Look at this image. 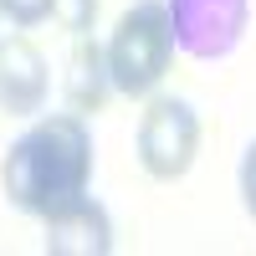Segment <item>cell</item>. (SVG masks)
<instances>
[{
  "label": "cell",
  "instance_id": "1",
  "mask_svg": "<svg viewBox=\"0 0 256 256\" xmlns=\"http://www.w3.org/2000/svg\"><path fill=\"white\" fill-rule=\"evenodd\" d=\"M92 184V134L82 113H46L31 118L6 159H0V190L20 216H36L46 226L52 216L88 200Z\"/></svg>",
  "mask_w": 256,
  "mask_h": 256
},
{
  "label": "cell",
  "instance_id": "6",
  "mask_svg": "<svg viewBox=\"0 0 256 256\" xmlns=\"http://www.w3.org/2000/svg\"><path fill=\"white\" fill-rule=\"evenodd\" d=\"M46 251L52 256H108L113 251V220L98 200H77L72 210L46 220Z\"/></svg>",
  "mask_w": 256,
  "mask_h": 256
},
{
  "label": "cell",
  "instance_id": "10",
  "mask_svg": "<svg viewBox=\"0 0 256 256\" xmlns=\"http://www.w3.org/2000/svg\"><path fill=\"white\" fill-rule=\"evenodd\" d=\"M236 184H241V205H246V216L256 220V138L246 144V154H241V174H236Z\"/></svg>",
  "mask_w": 256,
  "mask_h": 256
},
{
  "label": "cell",
  "instance_id": "4",
  "mask_svg": "<svg viewBox=\"0 0 256 256\" xmlns=\"http://www.w3.org/2000/svg\"><path fill=\"white\" fill-rule=\"evenodd\" d=\"M174 20V46L195 62H220L241 46L251 0H164Z\"/></svg>",
  "mask_w": 256,
  "mask_h": 256
},
{
  "label": "cell",
  "instance_id": "8",
  "mask_svg": "<svg viewBox=\"0 0 256 256\" xmlns=\"http://www.w3.org/2000/svg\"><path fill=\"white\" fill-rule=\"evenodd\" d=\"M56 20L67 36H88L98 20V0H56Z\"/></svg>",
  "mask_w": 256,
  "mask_h": 256
},
{
  "label": "cell",
  "instance_id": "3",
  "mask_svg": "<svg viewBox=\"0 0 256 256\" xmlns=\"http://www.w3.org/2000/svg\"><path fill=\"white\" fill-rule=\"evenodd\" d=\"M200 154V118L184 98H148L138 118V164L148 180L174 184L190 174V164Z\"/></svg>",
  "mask_w": 256,
  "mask_h": 256
},
{
  "label": "cell",
  "instance_id": "9",
  "mask_svg": "<svg viewBox=\"0 0 256 256\" xmlns=\"http://www.w3.org/2000/svg\"><path fill=\"white\" fill-rule=\"evenodd\" d=\"M0 6H6L10 26H20V31H31V26H41V20L56 16V0H0Z\"/></svg>",
  "mask_w": 256,
  "mask_h": 256
},
{
  "label": "cell",
  "instance_id": "7",
  "mask_svg": "<svg viewBox=\"0 0 256 256\" xmlns=\"http://www.w3.org/2000/svg\"><path fill=\"white\" fill-rule=\"evenodd\" d=\"M113 72H108V46L88 36H72V56H67V108L72 113H102L113 98Z\"/></svg>",
  "mask_w": 256,
  "mask_h": 256
},
{
  "label": "cell",
  "instance_id": "5",
  "mask_svg": "<svg viewBox=\"0 0 256 256\" xmlns=\"http://www.w3.org/2000/svg\"><path fill=\"white\" fill-rule=\"evenodd\" d=\"M46 92H52L46 52L31 36H0V113L36 118L46 108Z\"/></svg>",
  "mask_w": 256,
  "mask_h": 256
},
{
  "label": "cell",
  "instance_id": "11",
  "mask_svg": "<svg viewBox=\"0 0 256 256\" xmlns=\"http://www.w3.org/2000/svg\"><path fill=\"white\" fill-rule=\"evenodd\" d=\"M0 16H6V6H0Z\"/></svg>",
  "mask_w": 256,
  "mask_h": 256
},
{
  "label": "cell",
  "instance_id": "2",
  "mask_svg": "<svg viewBox=\"0 0 256 256\" xmlns=\"http://www.w3.org/2000/svg\"><path fill=\"white\" fill-rule=\"evenodd\" d=\"M102 46H108L113 88L123 98H154V88L164 82L169 62H174V20H169V6L164 0H134L118 16V26Z\"/></svg>",
  "mask_w": 256,
  "mask_h": 256
}]
</instances>
